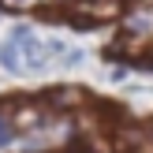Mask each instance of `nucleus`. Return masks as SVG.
Returning a JSON list of instances; mask_svg holds the SVG:
<instances>
[{"instance_id": "f257e3e1", "label": "nucleus", "mask_w": 153, "mask_h": 153, "mask_svg": "<svg viewBox=\"0 0 153 153\" xmlns=\"http://www.w3.org/2000/svg\"><path fill=\"white\" fill-rule=\"evenodd\" d=\"M75 11L82 15V19H112V15L120 11V0H79L75 4Z\"/></svg>"}, {"instance_id": "f03ea898", "label": "nucleus", "mask_w": 153, "mask_h": 153, "mask_svg": "<svg viewBox=\"0 0 153 153\" xmlns=\"http://www.w3.org/2000/svg\"><path fill=\"white\" fill-rule=\"evenodd\" d=\"M7 138H11V123H7V116L0 112V146H4Z\"/></svg>"}]
</instances>
